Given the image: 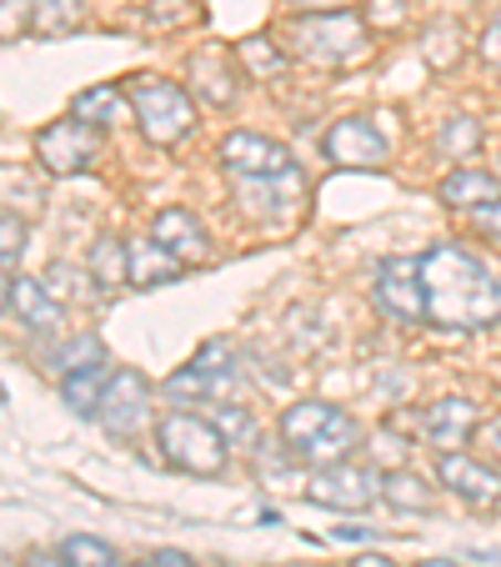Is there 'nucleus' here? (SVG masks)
Listing matches in <instances>:
<instances>
[{
    "mask_svg": "<svg viewBox=\"0 0 501 567\" xmlns=\"http://www.w3.org/2000/svg\"><path fill=\"white\" fill-rule=\"evenodd\" d=\"M421 287H427V321L447 327V332H481L491 321H501V281L481 267L471 251L431 247L421 257Z\"/></svg>",
    "mask_w": 501,
    "mask_h": 567,
    "instance_id": "nucleus-1",
    "label": "nucleus"
},
{
    "mask_svg": "<svg viewBox=\"0 0 501 567\" xmlns=\"http://www.w3.org/2000/svg\"><path fill=\"white\" fill-rule=\"evenodd\" d=\"M286 41L296 45L301 61L311 65H352L372 55V41H366V21L352 11H311L301 21H291Z\"/></svg>",
    "mask_w": 501,
    "mask_h": 567,
    "instance_id": "nucleus-2",
    "label": "nucleus"
},
{
    "mask_svg": "<svg viewBox=\"0 0 501 567\" xmlns=\"http://www.w3.org/2000/svg\"><path fill=\"white\" fill-rule=\"evenodd\" d=\"M156 447L176 472H191V477H221L226 447H231V442L216 432L211 417H196V412H166V417L156 422Z\"/></svg>",
    "mask_w": 501,
    "mask_h": 567,
    "instance_id": "nucleus-3",
    "label": "nucleus"
},
{
    "mask_svg": "<svg viewBox=\"0 0 501 567\" xmlns=\"http://www.w3.org/2000/svg\"><path fill=\"white\" fill-rule=\"evenodd\" d=\"M131 111H136V126L150 146H176V141L191 136L196 126V106L176 81H160V75H131L126 81Z\"/></svg>",
    "mask_w": 501,
    "mask_h": 567,
    "instance_id": "nucleus-4",
    "label": "nucleus"
},
{
    "mask_svg": "<svg viewBox=\"0 0 501 567\" xmlns=\"http://www.w3.org/2000/svg\"><path fill=\"white\" fill-rule=\"evenodd\" d=\"M96 151H101V131L86 126L81 116L51 121V126L35 136V161H41V172H51V176L91 172V166H96Z\"/></svg>",
    "mask_w": 501,
    "mask_h": 567,
    "instance_id": "nucleus-5",
    "label": "nucleus"
},
{
    "mask_svg": "<svg viewBox=\"0 0 501 567\" xmlns=\"http://www.w3.org/2000/svg\"><path fill=\"white\" fill-rule=\"evenodd\" d=\"M311 503L321 507H342V513H362L382 497V477H376L372 462H331V467L311 472V487H306Z\"/></svg>",
    "mask_w": 501,
    "mask_h": 567,
    "instance_id": "nucleus-6",
    "label": "nucleus"
},
{
    "mask_svg": "<svg viewBox=\"0 0 501 567\" xmlns=\"http://www.w3.org/2000/svg\"><path fill=\"white\" fill-rule=\"evenodd\" d=\"M376 307L392 321H427V287H421V257H392L376 271Z\"/></svg>",
    "mask_w": 501,
    "mask_h": 567,
    "instance_id": "nucleus-7",
    "label": "nucleus"
},
{
    "mask_svg": "<svg viewBox=\"0 0 501 567\" xmlns=\"http://www.w3.org/2000/svg\"><path fill=\"white\" fill-rule=\"evenodd\" d=\"M96 417H101V427H106L111 437H136L140 422L150 417V382L136 372V367H121V372H111Z\"/></svg>",
    "mask_w": 501,
    "mask_h": 567,
    "instance_id": "nucleus-8",
    "label": "nucleus"
},
{
    "mask_svg": "<svg viewBox=\"0 0 501 567\" xmlns=\"http://www.w3.org/2000/svg\"><path fill=\"white\" fill-rule=\"evenodd\" d=\"M221 166L236 176V182H261V176H281L291 172L296 161L281 141L271 136H257V131H231L221 141Z\"/></svg>",
    "mask_w": 501,
    "mask_h": 567,
    "instance_id": "nucleus-9",
    "label": "nucleus"
},
{
    "mask_svg": "<svg viewBox=\"0 0 501 567\" xmlns=\"http://www.w3.org/2000/svg\"><path fill=\"white\" fill-rule=\"evenodd\" d=\"M437 477L451 497H461L467 507H497L501 503V477L497 467L467 457V452H437Z\"/></svg>",
    "mask_w": 501,
    "mask_h": 567,
    "instance_id": "nucleus-10",
    "label": "nucleus"
},
{
    "mask_svg": "<svg viewBox=\"0 0 501 567\" xmlns=\"http://www.w3.org/2000/svg\"><path fill=\"white\" fill-rule=\"evenodd\" d=\"M150 236H156L181 267H201V261L211 257V236H206L201 216H191L186 206H166V212L150 221Z\"/></svg>",
    "mask_w": 501,
    "mask_h": 567,
    "instance_id": "nucleus-11",
    "label": "nucleus"
},
{
    "mask_svg": "<svg viewBox=\"0 0 501 567\" xmlns=\"http://www.w3.org/2000/svg\"><path fill=\"white\" fill-rule=\"evenodd\" d=\"M326 161H336V166H382L386 136L366 116H342L326 131Z\"/></svg>",
    "mask_w": 501,
    "mask_h": 567,
    "instance_id": "nucleus-12",
    "label": "nucleus"
},
{
    "mask_svg": "<svg viewBox=\"0 0 501 567\" xmlns=\"http://www.w3.org/2000/svg\"><path fill=\"white\" fill-rule=\"evenodd\" d=\"M471 427H477V408L467 396H441V402H431L421 412V432H427V442L437 452H457L471 437Z\"/></svg>",
    "mask_w": 501,
    "mask_h": 567,
    "instance_id": "nucleus-13",
    "label": "nucleus"
},
{
    "mask_svg": "<svg viewBox=\"0 0 501 567\" xmlns=\"http://www.w3.org/2000/svg\"><path fill=\"white\" fill-rule=\"evenodd\" d=\"M231 386H236V372H211L201 362H186L181 372H171L160 382V392L171 396V402H221Z\"/></svg>",
    "mask_w": 501,
    "mask_h": 567,
    "instance_id": "nucleus-14",
    "label": "nucleus"
},
{
    "mask_svg": "<svg viewBox=\"0 0 501 567\" xmlns=\"http://www.w3.org/2000/svg\"><path fill=\"white\" fill-rule=\"evenodd\" d=\"M11 311L31 327V332H55L65 321V307L45 291V281L41 277H15V287H11Z\"/></svg>",
    "mask_w": 501,
    "mask_h": 567,
    "instance_id": "nucleus-15",
    "label": "nucleus"
},
{
    "mask_svg": "<svg viewBox=\"0 0 501 567\" xmlns=\"http://www.w3.org/2000/svg\"><path fill=\"white\" fill-rule=\"evenodd\" d=\"M71 116H81L86 126L106 131V126H121V121H136V111H131V96L121 86L96 81V86H86L81 96L71 101Z\"/></svg>",
    "mask_w": 501,
    "mask_h": 567,
    "instance_id": "nucleus-16",
    "label": "nucleus"
},
{
    "mask_svg": "<svg viewBox=\"0 0 501 567\" xmlns=\"http://www.w3.org/2000/svg\"><path fill=\"white\" fill-rule=\"evenodd\" d=\"M191 86L206 106H231L236 91H241V75L231 71L221 51H196L191 55Z\"/></svg>",
    "mask_w": 501,
    "mask_h": 567,
    "instance_id": "nucleus-17",
    "label": "nucleus"
},
{
    "mask_svg": "<svg viewBox=\"0 0 501 567\" xmlns=\"http://www.w3.org/2000/svg\"><path fill=\"white\" fill-rule=\"evenodd\" d=\"M441 202L457 206V212H487V206L501 202V182L491 172H477V166H461V172H451L447 182H441Z\"/></svg>",
    "mask_w": 501,
    "mask_h": 567,
    "instance_id": "nucleus-18",
    "label": "nucleus"
},
{
    "mask_svg": "<svg viewBox=\"0 0 501 567\" xmlns=\"http://www.w3.org/2000/svg\"><path fill=\"white\" fill-rule=\"evenodd\" d=\"M86 271L101 291L126 287L131 281V241H121V236H101L96 247H91V257H86Z\"/></svg>",
    "mask_w": 501,
    "mask_h": 567,
    "instance_id": "nucleus-19",
    "label": "nucleus"
},
{
    "mask_svg": "<svg viewBox=\"0 0 501 567\" xmlns=\"http://www.w3.org/2000/svg\"><path fill=\"white\" fill-rule=\"evenodd\" d=\"M181 261L171 257V251L160 247L156 236H146V241H131V287H156V281H176L181 277Z\"/></svg>",
    "mask_w": 501,
    "mask_h": 567,
    "instance_id": "nucleus-20",
    "label": "nucleus"
},
{
    "mask_svg": "<svg viewBox=\"0 0 501 567\" xmlns=\"http://www.w3.org/2000/svg\"><path fill=\"white\" fill-rule=\"evenodd\" d=\"M106 382H111L106 362L81 367V372H65V377H61V396H65V408L81 412V417H96L101 396H106Z\"/></svg>",
    "mask_w": 501,
    "mask_h": 567,
    "instance_id": "nucleus-21",
    "label": "nucleus"
},
{
    "mask_svg": "<svg viewBox=\"0 0 501 567\" xmlns=\"http://www.w3.org/2000/svg\"><path fill=\"white\" fill-rule=\"evenodd\" d=\"M382 497L396 507V513H431V507H437L431 482H421L416 472H406V467L386 472V477H382Z\"/></svg>",
    "mask_w": 501,
    "mask_h": 567,
    "instance_id": "nucleus-22",
    "label": "nucleus"
},
{
    "mask_svg": "<svg viewBox=\"0 0 501 567\" xmlns=\"http://www.w3.org/2000/svg\"><path fill=\"white\" fill-rule=\"evenodd\" d=\"M236 55H241V71L257 75V81H281V75H286V51H281V41H271V35H246V41L236 45Z\"/></svg>",
    "mask_w": 501,
    "mask_h": 567,
    "instance_id": "nucleus-23",
    "label": "nucleus"
},
{
    "mask_svg": "<svg viewBox=\"0 0 501 567\" xmlns=\"http://www.w3.org/2000/svg\"><path fill=\"white\" fill-rule=\"evenodd\" d=\"M86 21V0H35V35H71Z\"/></svg>",
    "mask_w": 501,
    "mask_h": 567,
    "instance_id": "nucleus-24",
    "label": "nucleus"
},
{
    "mask_svg": "<svg viewBox=\"0 0 501 567\" xmlns=\"http://www.w3.org/2000/svg\"><path fill=\"white\" fill-rule=\"evenodd\" d=\"M45 362L55 367V372H81V367H96V362H106V352H101V337L96 332H81V337H71L65 347H55Z\"/></svg>",
    "mask_w": 501,
    "mask_h": 567,
    "instance_id": "nucleus-25",
    "label": "nucleus"
},
{
    "mask_svg": "<svg viewBox=\"0 0 501 567\" xmlns=\"http://www.w3.org/2000/svg\"><path fill=\"white\" fill-rule=\"evenodd\" d=\"M61 553L71 557V567H121L116 547H111V543H101V537H86V533L65 537V547H61Z\"/></svg>",
    "mask_w": 501,
    "mask_h": 567,
    "instance_id": "nucleus-26",
    "label": "nucleus"
},
{
    "mask_svg": "<svg viewBox=\"0 0 501 567\" xmlns=\"http://www.w3.org/2000/svg\"><path fill=\"white\" fill-rule=\"evenodd\" d=\"M211 422L226 442H236V447H251V442H257V417H251L246 408H236V402H221Z\"/></svg>",
    "mask_w": 501,
    "mask_h": 567,
    "instance_id": "nucleus-27",
    "label": "nucleus"
},
{
    "mask_svg": "<svg viewBox=\"0 0 501 567\" xmlns=\"http://www.w3.org/2000/svg\"><path fill=\"white\" fill-rule=\"evenodd\" d=\"M477 146H481V121H471V116H451L447 126H441V151H447L451 161H467Z\"/></svg>",
    "mask_w": 501,
    "mask_h": 567,
    "instance_id": "nucleus-28",
    "label": "nucleus"
},
{
    "mask_svg": "<svg viewBox=\"0 0 501 567\" xmlns=\"http://www.w3.org/2000/svg\"><path fill=\"white\" fill-rule=\"evenodd\" d=\"M35 31V0H0V41H21Z\"/></svg>",
    "mask_w": 501,
    "mask_h": 567,
    "instance_id": "nucleus-29",
    "label": "nucleus"
},
{
    "mask_svg": "<svg viewBox=\"0 0 501 567\" xmlns=\"http://www.w3.org/2000/svg\"><path fill=\"white\" fill-rule=\"evenodd\" d=\"M25 251V221L11 212H0V267H15Z\"/></svg>",
    "mask_w": 501,
    "mask_h": 567,
    "instance_id": "nucleus-30",
    "label": "nucleus"
},
{
    "mask_svg": "<svg viewBox=\"0 0 501 567\" xmlns=\"http://www.w3.org/2000/svg\"><path fill=\"white\" fill-rule=\"evenodd\" d=\"M451 41H457V25H451V21L431 25V31H427V61L431 65H451V61H457V45H451Z\"/></svg>",
    "mask_w": 501,
    "mask_h": 567,
    "instance_id": "nucleus-31",
    "label": "nucleus"
},
{
    "mask_svg": "<svg viewBox=\"0 0 501 567\" xmlns=\"http://www.w3.org/2000/svg\"><path fill=\"white\" fill-rule=\"evenodd\" d=\"M146 16H150V25H166V31H171V25H191L196 21V6L191 0H156Z\"/></svg>",
    "mask_w": 501,
    "mask_h": 567,
    "instance_id": "nucleus-32",
    "label": "nucleus"
},
{
    "mask_svg": "<svg viewBox=\"0 0 501 567\" xmlns=\"http://www.w3.org/2000/svg\"><path fill=\"white\" fill-rule=\"evenodd\" d=\"M45 291H51V297L55 301H61V307H65V301H71V281H75V271L71 267H65V261H55V267H45Z\"/></svg>",
    "mask_w": 501,
    "mask_h": 567,
    "instance_id": "nucleus-33",
    "label": "nucleus"
},
{
    "mask_svg": "<svg viewBox=\"0 0 501 567\" xmlns=\"http://www.w3.org/2000/svg\"><path fill=\"white\" fill-rule=\"evenodd\" d=\"M481 55H487L491 65H501V11H497V21L481 31Z\"/></svg>",
    "mask_w": 501,
    "mask_h": 567,
    "instance_id": "nucleus-34",
    "label": "nucleus"
},
{
    "mask_svg": "<svg viewBox=\"0 0 501 567\" xmlns=\"http://www.w3.org/2000/svg\"><path fill=\"white\" fill-rule=\"evenodd\" d=\"M296 11H352L356 0H291Z\"/></svg>",
    "mask_w": 501,
    "mask_h": 567,
    "instance_id": "nucleus-35",
    "label": "nucleus"
},
{
    "mask_svg": "<svg viewBox=\"0 0 501 567\" xmlns=\"http://www.w3.org/2000/svg\"><path fill=\"white\" fill-rule=\"evenodd\" d=\"M146 567H201V563H191V557H186V553H171V547H160V553L150 557Z\"/></svg>",
    "mask_w": 501,
    "mask_h": 567,
    "instance_id": "nucleus-36",
    "label": "nucleus"
},
{
    "mask_svg": "<svg viewBox=\"0 0 501 567\" xmlns=\"http://www.w3.org/2000/svg\"><path fill=\"white\" fill-rule=\"evenodd\" d=\"M401 16H406L401 0H376L372 6V21H401Z\"/></svg>",
    "mask_w": 501,
    "mask_h": 567,
    "instance_id": "nucleus-37",
    "label": "nucleus"
},
{
    "mask_svg": "<svg viewBox=\"0 0 501 567\" xmlns=\"http://www.w3.org/2000/svg\"><path fill=\"white\" fill-rule=\"evenodd\" d=\"M477 226H481L487 236H497V241H501V202L487 206V212H477Z\"/></svg>",
    "mask_w": 501,
    "mask_h": 567,
    "instance_id": "nucleus-38",
    "label": "nucleus"
},
{
    "mask_svg": "<svg viewBox=\"0 0 501 567\" xmlns=\"http://www.w3.org/2000/svg\"><path fill=\"white\" fill-rule=\"evenodd\" d=\"M25 567H71V557L65 553H31L25 557Z\"/></svg>",
    "mask_w": 501,
    "mask_h": 567,
    "instance_id": "nucleus-39",
    "label": "nucleus"
},
{
    "mask_svg": "<svg viewBox=\"0 0 501 567\" xmlns=\"http://www.w3.org/2000/svg\"><path fill=\"white\" fill-rule=\"evenodd\" d=\"M11 287H15V277H11V267H0V311L11 307Z\"/></svg>",
    "mask_w": 501,
    "mask_h": 567,
    "instance_id": "nucleus-40",
    "label": "nucleus"
},
{
    "mask_svg": "<svg viewBox=\"0 0 501 567\" xmlns=\"http://www.w3.org/2000/svg\"><path fill=\"white\" fill-rule=\"evenodd\" d=\"M481 437H487V447H491V452H497V457H501V417H491Z\"/></svg>",
    "mask_w": 501,
    "mask_h": 567,
    "instance_id": "nucleus-41",
    "label": "nucleus"
},
{
    "mask_svg": "<svg viewBox=\"0 0 501 567\" xmlns=\"http://www.w3.org/2000/svg\"><path fill=\"white\" fill-rule=\"evenodd\" d=\"M352 567H396V563H392V557H382V553H362Z\"/></svg>",
    "mask_w": 501,
    "mask_h": 567,
    "instance_id": "nucleus-42",
    "label": "nucleus"
},
{
    "mask_svg": "<svg viewBox=\"0 0 501 567\" xmlns=\"http://www.w3.org/2000/svg\"><path fill=\"white\" fill-rule=\"evenodd\" d=\"M421 567H457V563H447V557H431V563H421Z\"/></svg>",
    "mask_w": 501,
    "mask_h": 567,
    "instance_id": "nucleus-43",
    "label": "nucleus"
},
{
    "mask_svg": "<svg viewBox=\"0 0 501 567\" xmlns=\"http://www.w3.org/2000/svg\"><path fill=\"white\" fill-rule=\"evenodd\" d=\"M0 402H6V386H0Z\"/></svg>",
    "mask_w": 501,
    "mask_h": 567,
    "instance_id": "nucleus-44",
    "label": "nucleus"
}]
</instances>
